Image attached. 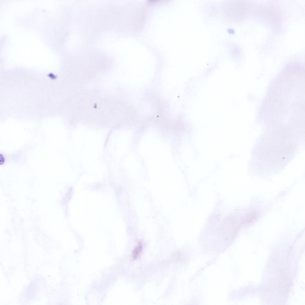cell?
<instances>
[{
    "label": "cell",
    "mask_w": 305,
    "mask_h": 305,
    "mask_svg": "<svg viewBox=\"0 0 305 305\" xmlns=\"http://www.w3.org/2000/svg\"><path fill=\"white\" fill-rule=\"evenodd\" d=\"M304 76L298 71L282 70L270 85L261 108L262 117L275 123L295 125L304 121Z\"/></svg>",
    "instance_id": "1"
},
{
    "label": "cell",
    "mask_w": 305,
    "mask_h": 305,
    "mask_svg": "<svg viewBox=\"0 0 305 305\" xmlns=\"http://www.w3.org/2000/svg\"><path fill=\"white\" fill-rule=\"evenodd\" d=\"M250 7L249 3L246 1L228 0L223 3L222 10L226 19L231 21H238L247 15Z\"/></svg>",
    "instance_id": "2"
},
{
    "label": "cell",
    "mask_w": 305,
    "mask_h": 305,
    "mask_svg": "<svg viewBox=\"0 0 305 305\" xmlns=\"http://www.w3.org/2000/svg\"><path fill=\"white\" fill-rule=\"evenodd\" d=\"M142 249V245L141 243H139L132 252V257L134 259H136L139 257L141 252Z\"/></svg>",
    "instance_id": "3"
},
{
    "label": "cell",
    "mask_w": 305,
    "mask_h": 305,
    "mask_svg": "<svg viewBox=\"0 0 305 305\" xmlns=\"http://www.w3.org/2000/svg\"><path fill=\"white\" fill-rule=\"evenodd\" d=\"M0 164H2L4 162V158L3 156L1 155H0Z\"/></svg>",
    "instance_id": "4"
}]
</instances>
